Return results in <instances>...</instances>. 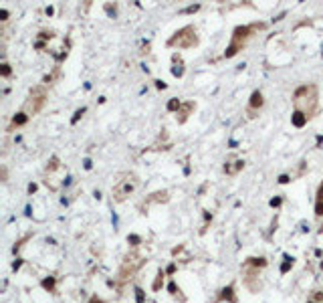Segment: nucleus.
<instances>
[{
    "mask_svg": "<svg viewBox=\"0 0 323 303\" xmlns=\"http://www.w3.org/2000/svg\"><path fill=\"white\" fill-rule=\"evenodd\" d=\"M164 277H166V273L162 271V269H158V273H156V279H154V285H152V289H154V291H160V289H162V285H164Z\"/></svg>",
    "mask_w": 323,
    "mask_h": 303,
    "instance_id": "obj_17",
    "label": "nucleus"
},
{
    "mask_svg": "<svg viewBox=\"0 0 323 303\" xmlns=\"http://www.w3.org/2000/svg\"><path fill=\"white\" fill-rule=\"evenodd\" d=\"M293 107L295 111L303 113L307 119H313L319 111V89L315 83H305L293 93Z\"/></svg>",
    "mask_w": 323,
    "mask_h": 303,
    "instance_id": "obj_1",
    "label": "nucleus"
},
{
    "mask_svg": "<svg viewBox=\"0 0 323 303\" xmlns=\"http://www.w3.org/2000/svg\"><path fill=\"white\" fill-rule=\"evenodd\" d=\"M0 16H2L0 20H8V10H4V8H2V10H0Z\"/></svg>",
    "mask_w": 323,
    "mask_h": 303,
    "instance_id": "obj_31",
    "label": "nucleus"
},
{
    "mask_svg": "<svg viewBox=\"0 0 323 303\" xmlns=\"http://www.w3.org/2000/svg\"><path fill=\"white\" fill-rule=\"evenodd\" d=\"M321 232H323V224H321Z\"/></svg>",
    "mask_w": 323,
    "mask_h": 303,
    "instance_id": "obj_35",
    "label": "nucleus"
},
{
    "mask_svg": "<svg viewBox=\"0 0 323 303\" xmlns=\"http://www.w3.org/2000/svg\"><path fill=\"white\" fill-rule=\"evenodd\" d=\"M180 107H182V101H178V99H170V101H168V109H170V111L176 113Z\"/></svg>",
    "mask_w": 323,
    "mask_h": 303,
    "instance_id": "obj_19",
    "label": "nucleus"
},
{
    "mask_svg": "<svg viewBox=\"0 0 323 303\" xmlns=\"http://www.w3.org/2000/svg\"><path fill=\"white\" fill-rule=\"evenodd\" d=\"M35 190H36V184H31V186H28V192H31V194H32Z\"/></svg>",
    "mask_w": 323,
    "mask_h": 303,
    "instance_id": "obj_33",
    "label": "nucleus"
},
{
    "mask_svg": "<svg viewBox=\"0 0 323 303\" xmlns=\"http://www.w3.org/2000/svg\"><path fill=\"white\" fill-rule=\"evenodd\" d=\"M307 303H315V301H311V299H307Z\"/></svg>",
    "mask_w": 323,
    "mask_h": 303,
    "instance_id": "obj_34",
    "label": "nucleus"
},
{
    "mask_svg": "<svg viewBox=\"0 0 323 303\" xmlns=\"http://www.w3.org/2000/svg\"><path fill=\"white\" fill-rule=\"evenodd\" d=\"M168 200H170V192H168V190H160V192H154V194H150V196H147V198H146V202H143L139 208L143 210V206L147 208L150 204H154V202H168Z\"/></svg>",
    "mask_w": 323,
    "mask_h": 303,
    "instance_id": "obj_10",
    "label": "nucleus"
},
{
    "mask_svg": "<svg viewBox=\"0 0 323 303\" xmlns=\"http://www.w3.org/2000/svg\"><path fill=\"white\" fill-rule=\"evenodd\" d=\"M291 121H293V125H297V127H303L305 123L309 121V119L305 117L303 113H299V111H293V115H291Z\"/></svg>",
    "mask_w": 323,
    "mask_h": 303,
    "instance_id": "obj_16",
    "label": "nucleus"
},
{
    "mask_svg": "<svg viewBox=\"0 0 323 303\" xmlns=\"http://www.w3.org/2000/svg\"><path fill=\"white\" fill-rule=\"evenodd\" d=\"M0 75H2L4 79H8V77L12 75V69H10V65H8V63H2V69H0Z\"/></svg>",
    "mask_w": 323,
    "mask_h": 303,
    "instance_id": "obj_20",
    "label": "nucleus"
},
{
    "mask_svg": "<svg viewBox=\"0 0 323 303\" xmlns=\"http://www.w3.org/2000/svg\"><path fill=\"white\" fill-rule=\"evenodd\" d=\"M242 267H254V269H265L267 267V259H263V257H250V259H246L244 263H242Z\"/></svg>",
    "mask_w": 323,
    "mask_h": 303,
    "instance_id": "obj_14",
    "label": "nucleus"
},
{
    "mask_svg": "<svg viewBox=\"0 0 323 303\" xmlns=\"http://www.w3.org/2000/svg\"><path fill=\"white\" fill-rule=\"evenodd\" d=\"M87 303H105V301H103V299H101V297H97V295H93V297H91V299H89Z\"/></svg>",
    "mask_w": 323,
    "mask_h": 303,
    "instance_id": "obj_28",
    "label": "nucleus"
},
{
    "mask_svg": "<svg viewBox=\"0 0 323 303\" xmlns=\"http://www.w3.org/2000/svg\"><path fill=\"white\" fill-rule=\"evenodd\" d=\"M59 166H61V164H59V158L57 156H53V158H51V162H49V166H46V172H55V170H57L59 168Z\"/></svg>",
    "mask_w": 323,
    "mask_h": 303,
    "instance_id": "obj_18",
    "label": "nucleus"
},
{
    "mask_svg": "<svg viewBox=\"0 0 323 303\" xmlns=\"http://www.w3.org/2000/svg\"><path fill=\"white\" fill-rule=\"evenodd\" d=\"M166 45H168L170 49H196V46L200 45L196 27H194V24H186V27H182L180 31H176L172 37L168 38Z\"/></svg>",
    "mask_w": 323,
    "mask_h": 303,
    "instance_id": "obj_4",
    "label": "nucleus"
},
{
    "mask_svg": "<svg viewBox=\"0 0 323 303\" xmlns=\"http://www.w3.org/2000/svg\"><path fill=\"white\" fill-rule=\"evenodd\" d=\"M315 216H317V218H321V216H323V182L319 184V188H317V198H315Z\"/></svg>",
    "mask_w": 323,
    "mask_h": 303,
    "instance_id": "obj_13",
    "label": "nucleus"
},
{
    "mask_svg": "<svg viewBox=\"0 0 323 303\" xmlns=\"http://www.w3.org/2000/svg\"><path fill=\"white\" fill-rule=\"evenodd\" d=\"M42 287L49 289V291H55V279H45L42 281Z\"/></svg>",
    "mask_w": 323,
    "mask_h": 303,
    "instance_id": "obj_24",
    "label": "nucleus"
},
{
    "mask_svg": "<svg viewBox=\"0 0 323 303\" xmlns=\"http://www.w3.org/2000/svg\"><path fill=\"white\" fill-rule=\"evenodd\" d=\"M85 111H87V107H81V109H77V111H75V115H73V119H71V123L75 125V123H77L79 119L83 117V113H85Z\"/></svg>",
    "mask_w": 323,
    "mask_h": 303,
    "instance_id": "obj_22",
    "label": "nucleus"
},
{
    "mask_svg": "<svg viewBox=\"0 0 323 303\" xmlns=\"http://www.w3.org/2000/svg\"><path fill=\"white\" fill-rule=\"evenodd\" d=\"M143 263H146V259H143L137 251L127 253L125 257H123L121 265H119V271H117V277H115V285L117 287H123L129 279H133L135 273L143 267Z\"/></svg>",
    "mask_w": 323,
    "mask_h": 303,
    "instance_id": "obj_3",
    "label": "nucleus"
},
{
    "mask_svg": "<svg viewBox=\"0 0 323 303\" xmlns=\"http://www.w3.org/2000/svg\"><path fill=\"white\" fill-rule=\"evenodd\" d=\"M198 10H200V4H194V6L184 8V12H198Z\"/></svg>",
    "mask_w": 323,
    "mask_h": 303,
    "instance_id": "obj_27",
    "label": "nucleus"
},
{
    "mask_svg": "<svg viewBox=\"0 0 323 303\" xmlns=\"http://www.w3.org/2000/svg\"><path fill=\"white\" fill-rule=\"evenodd\" d=\"M53 37H55V32H53V31H41V32H39V38H42V41H46V38L51 41Z\"/></svg>",
    "mask_w": 323,
    "mask_h": 303,
    "instance_id": "obj_23",
    "label": "nucleus"
},
{
    "mask_svg": "<svg viewBox=\"0 0 323 303\" xmlns=\"http://www.w3.org/2000/svg\"><path fill=\"white\" fill-rule=\"evenodd\" d=\"M168 289H170V293H172L174 297H178V293H182V291H180V287H176V283H174V281L168 285Z\"/></svg>",
    "mask_w": 323,
    "mask_h": 303,
    "instance_id": "obj_25",
    "label": "nucleus"
},
{
    "mask_svg": "<svg viewBox=\"0 0 323 303\" xmlns=\"http://www.w3.org/2000/svg\"><path fill=\"white\" fill-rule=\"evenodd\" d=\"M309 299H311V301H315V303H323V291H311Z\"/></svg>",
    "mask_w": 323,
    "mask_h": 303,
    "instance_id": "obj_21",
    "label": "nucleus"
},
{
    "mask_svg": "<svg viewBox=\"0 0 323 303\" xmlns=\"http://www.w3.org/2000/svg\"><path fill=\"white\" fill-rule=\"evenodd\" d=\"M220 301H228V303H236V295H234V287L232 285H226V287L220 291Z\"/></svg>",
    "mask_w": 323,
    "mask_h": 303,
    "instance_id": "obj_12",
    "label": "nucleus"
},
{
    "mask_svg": "<svg viewBox=\"0 0 323 303\" xmlns=\"http://www.w3.org/2000/svg\"><path fill=\"white\" fill-rule=\"evenodd\" d=\"M28 121V113H24V111H18V113H16L14 115V117H12V121H10V125H8V134H10V131H14L16 130V127H22L24 125V123H27Z\"/></svg>",
    "mask_w": 323,
    "mask_h": 303,
    "instance_id": "obj_11",
    "label": "nucleus"
},
{
    "mask_svg": "<svg viewBox=\"0 0 323 303\" xmlns=\"http://www.w3.org/2000/svg\"><path fill=\"white\" fill-rule=\"evenodd\" d=\"M242 168H244V160H240L236 156L226 158V162H224V174L226 176H236Z\"/></svg>",
    "mask_w": 323,
    "mask_h": 303,
    "instance_id": "obj_8",
    "label": "nucleus"
},
{
    "mask_svg": "<svg viewBox=\"0 0 323 303\" xmlns=\"http://www.w3.org/2000/svg\"><path fill=\"white\" fill-rule=\"evenodd\" d=\"M267 22H253V24H244V27H236L232 31V38H230V45L226 46L224 51V57L230 59L234 57L239 51H242L246 46V42L250 41L254 35H258V31H265Z\"/></svg>",
    "mask_w": 323,
    "mask_h": 303,
    "instance_id": "obj_2",
    "label": "nucleus"
},
{
    "mask_svg": "<svg viewBox=\"0 0 323 303\" xmlns=\"http://www.w3.org/2000/svg\"><path fill=\"white\" fill-rule=\"evenodd\" d=\"M135 297H137V303H143V291L139 287H135Z\"/></svg>",
    "mask_w": 323,
    "mask_h": 303,
    "instance_id": "obj_26",
    "label": "nucleus"
},
{
    "mask_svg": "<svg viewBox=\"0 0 323 303\" xmlns=\"http://www.w3.org/2000/svg\"><path fill=\"white\" fill-rule=\"evenodd\" d=\"M46 97H49V93H46V85H35V87H31L28 97H27V101H24L22 111L28 113V117H35V115L41 113L42 107L46 105Z\"/></svg>",
    "mask_w": 323,
    "mask_h": 303,
    "instance_id": "obj_5",
    "label": "nucleus"
},
{
    "mask_svg": "<svg viewBox=\"0 0 323 303\" xmlns=\"http://www.w3.org/2000/svg\"><path fill=\"white\" fill-rule=\"evenodd\" d=\"M137 184H139V178L135 176L133 172L123 174V180H117V184L113 186V192H111L113 200H115V202H125V200L135 192Z\"/></svg>",
    "mask_w": 323,
    "mask_h": 303,
    "instance_id": "obj_6",
    "label": "nucleus"
},
{
    "mask_svg": "<svg viewBox=\"0 0 323 303\" xmlns=\"http://www.w3.org/2000/svg\"><path fill=\"white\" fill-rule=\"evenodd\" d=\"M194 111H196V103H194V101H184L182 107L176 111V121L180 123V125H182V123H186V121H188V117Z\"/></svg>",
    "mask_w": 323,
    "mask_h": 303,
    "instance_id": "obj_9",
    "label": "nucleus"
},
{
    "mask_svg": "<svg viewBox=\"0 0 323 303\" xmlns=\"http://www.w3.org/2000/svg\"><path fill=\"white\" fill-rule=\"evenodd\" d=\"M279 204H281V198H273V200H271V206H279Z\"/></svg>",
    "mask_w": 323,
    "mask_h": 303,
    "instance_id": "obj_32",
    "label": "nucleus"
},
{
    "mask_svg": "<svg viewBox=\"0 0 323 303\" xmlns=\"http://www.w3.org/2000/svg\"><path fill=\"white\" fill-rule=\"evenodd\" d=\"M279 182H281V184H287V182H291V178H289L287 174H283V176L279 178Z\"/></svg>",
    "mask_w": 323,
    "mask_h": 303,
    "instance_id": "obj_29",
    "label": "nucleus"
},
{
    "mask_svg": "<svg viewBox=\"0 0 323 303\" xmlns=\"http://www.w3.org/2000/svg\"><path fill=\"white\" fill-rule=\"evenodd\" d=\"M172 63H174V67H172L174 77H182V75H184V63H182L180 55H174V57H172Z\"/></svg>",
    "mask_w": 323,
    "mask_h": 303,
    "instance_id": "obj_15",
    "label": "nucleus"
},
{
    "mask_svg": "<svg viewBox=\"0 0 323 303\" xmlns=\"http://www.w3.org/2000/svg\"><path fill=\"white\" fill-rule=\"evenodd\" d=\"M263 105H265L263 93H261V91H253V95H250V99H248V107H246V113H248V117H254V115H257V113L263 109Z\"/></svg>",
    "mask_w": 323,
    "mask_h": 303,
    "instance_id": "obj_7",
    "label": "nucleus"
},
{
    "mask_svg": "<svg viewBox=\"0 0 323 303\" xmlns=\"http://www.w3.org/2000/svg\"><path fill=\"white\" fill-rule=\"evenodd\" d=\"M154 83H156V87H158V89H166V83H164V81H160V79H156V81H154Z\"/></svg>",
    "mask_w": 323,
    "mask_h": 303,
    "instance_id": "obj_30",
    "label": "nucleus"
}]
</instances>
